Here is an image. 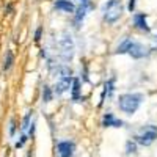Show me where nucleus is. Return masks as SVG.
<instances>
[{"instance_id": "nucleus-5", "label": "nucleus", "mask_w": 157, "mask_h": 157, "mask_svg": "<svg viewBox=\"0 0 157 157\" xmlns=\"http://www.w3.org/2000/svg\"><path fill=\"white\" fill-rule=\"evenodd\" d=\"M157 140V126L154 124H146L143 126L138 132L135 134V143L141 146H149Z\"/></svg>"}, {"instance_id": "nucleus-16", "label": "nucleus", "mask_w": 157, "mask_h": 157, "mask_svg": "<svg viewBox=\"0 0 157 157\" xmlns=\"http://www.w3.org/2000/svg\"><path fill=\"white\" fill-rule=\"evenodd\" d=\"M41 98H43V102L47 104L52 101V98H54V91H52V88L49 85H44L43 86V93H41Z\"/></svg>"}, {"instance_id": "nucleus-18", "label": "nucleus", "mask_w": 157, "mask_h": 157, "mask_svg": "<svg viewBox=\"0 0 157 157\" xmlns=\"http://www.w3.org/2000/svg\"><path fill=\"white\" fill-rule=\"evenodd\" d=\"M135 152H137V143L132 141V140H129V141L126 143V154H127V155H132V154H135Z\"/></svg>"}, {"instance_id": "nucleus-9", "label": "nucleus", "mask_w": 157, "mask_h": 157, "mask_svg": "<svg viewBox=\"0 0 157 157\" xmlns=\"http://www.w3.org/2000/svg\"><path fill=\"white\" fill-rule=\"evenodd\" d=\"M134 27L143 33H149L151 27L148 24V14L146 13H135L134 14Z\"/></svg>"}, {"instance_id": "nucleus-4", "label": "nucleus", "mask_w": 157, "mask_h": 157, "mask_svg": "<svg viewBox=\"0 0 157 157\" xmlns=\"http://www.w3.org/2000/svg\"><path fill=\"white\" fill-rule=\"evenodd\" d=\"M57 54L63 61H71L74 57V43L68 33H63V38L57 39Z\"/></svg>"}, {"instance_id": "nucleus-21", "label": "nucleus", "mask_w": 157, "mask_h": 157, "mask_svg": "<svg viewBox=\"0 0 157 157\" xmlns=\"http://www.w3.org/2000/svg\"><path fill=\"white\" fill-rule=\"evenodd\" d=\"M13 13H14V5H13L11 2H8L5 5V14H13Z\"/></svg>"}, {"instance_id": "nucleus-7", "label": "nucleus", "mask_w": 157, "mask_h": 157, "mask_svg": "<svg viewBox=\"0 0 157 157\" xmlns=\"http://www.w3.org/2000/svg\"><path fill=\"white\" fill-rule=\"evenodd\" d=\"M72 75H63V77H57V80L52 86V91H54L55 96H63L66 91L71 90V85H72Z\"/></svg>"}, {"instance_id": "nucleus-6", "label": "nucleus", "mask_w": 157, "mask_h": 157, "mask_svg": "<svg viewBox=\"0 0 157 157\" xmlns=\"http://www.w3.org/2000/svg\"><path fill=\"white\" fill-rule=\"evenodd\" d=\"M93 10H94V3L91 2V0H82L80 5H78L75 8V11L72 13V14H74V27L80 29V25L83 24L86 14L90 11H93Z\"/></svg>"}, {"instance_id": "nucleus-2", "label": "nucleus", "mask_w": 157, "mask_h": 157, "mask_svg": "<svg viewBox=\"0 0 157 157\" xmlns=\"http://www.w3.org/2000/svg\"><path fill=\"white\" fill-rule=\"evenodd\" d=\"M143 99H145V96L141 93H124L118 98V107L126 115H134L140 109Z\"/></svg>"}, {"instance_id": "nucleus-23", "label": "nucleus", "mask_w": 157, "mask_h": 157, "mask_svg": "<svg viewBox=\"0 0 157 157\" xmlns=\"http://www.w3.org/2000/svg\"><path fill=\"white\" fill-rule=\"evenodd\" d=\"M80 2H82V0H80Z\"/></svg>"}, {"instance_id": "nucleus-19", "label": "nucleus", "mask_w": 157, "mask_h": 157, "mask_svg": "<svg viewBox=\"0 0 157 157\" xmlns=\"http://www.w3.org/2000/svg\"><path fill=\"white\" fill-rule=\"evenodd\" d=\"M27 140H29V135H27V134H21L19 140L14 143V148H16V149H21V148H24V145L27 143Z\"/></svg>"}, {"instance_id": "nucleus-22", "label": "nucleus", "mask_w": 157, "mask_h": 157, "mask_svg": "<svg viewBox=\"0 0 157 157\" xmlns=\"http://www.w3.org/2000/svg\"><path fill=\"white\" fill-rule=\"evenodd\" d=\"M135 3H137V0H129V5H127V10L130 13H134L135 11Z\"/></svg>"}, {"instance_id": "nucleus-13", "label": "nucleus", "mask_w": 157, "mask_h": 157, "mask_svg": "<svg viewBox=\"0 0 157 157\" xmlns=\"http://www.w3.org/2000/svg\"><path fill=\"white\" fill-rule=\"evenodd\" d=\"M54 8L58 11H63V13H74L75 11V6L71 0H55Z\"/></svg>"}, {"instance_id": "nucleus-10", "label": "nucleus", "mask_w": 157, "mask_h": 157, "mask_svg": "<svg viewBox=\"0 0 157 157\" xmlns=\"http://www.w3.org/2000/svg\"><path fill=\"white\" fill-rule=\"evenodd\" d=\"M115 93V77L109 78V80L104 83L102 86V94H101V101H99V107H102V104L105 102V98L110 99Z\"/></svg>"}, {"instance_id": "nucleus-20", "label": "nucleus", "mask_w": 157, "mask_h": 157, "mask_svg": "<svg viewBox=\"0 0 157 157\" xmlns=\"http://www.w3.org/2000/svg\"><path fill=\"white\" fill-rule=\"evenodd\" d=\"M43 27L39 25V27H36V30H35V36H33V41H35V44H39V41L43 39Z\"/></svg>"}, {"instance_id": "nucleus-8", "label": "nucleus", "mask_w": 157, "mask_h": 157, "mask_svg": "<svg viewBox=\"0 0 157 157\" xmlns=\"http://www.w3.org/2000/svg\"><path fill=\"white\" fill-rule=\"evenodd\" d=\"M75 143L72 140H61L57 143V155L58 157H74Z\"/></svg>"}, {"instance_id": "nucleus-12", "label": "nucleus", "mask_w": 157, "mask_h": 157, "mask_svg": "<svg viewBox=\"0 0 157 157\" xmlns=\"http://www.w3.org/2000/svg\"><path fill=\"white\" fill-rule=\"evenodd\" d=\"M102 126L104 127H123L124 123L120 120V118H116L113 113H105L102 116Z\"/></svg>"}, {"instance_id": "nucleus-1", "label": "nucleus", "mask_w": 157, "mask_h": 157, "mask_svg": "<svg viewBox=\"0 0 157 157\" xmlns=\"http://www.w3.org/2000/svg\"><path fill=\"white\" fill-rule=\"evenodd\" d=\"M115 54H120V55L127 54L135 60H141V58H145L151 54V47L145 46L140 41H134V39H130V38H124L123 43L116 47Z\"/></svg>"}, {"instance_id": "nucleus-15", "label": "nucleus", "mask_w": 157, "mask_h": 157, "mask_svg": "<svg viewBox=\"0 0 157 157\" xmlns=\"http://www.w3.org/2000/svg\"><path fill=\"white\" fill-rule=\"evenodd\" d=\"M32 121H33V110H29L27 113L24 115L22 123H21V132H22V134H25V132L29 130V127H30Z\"/></svg>"}, {"instance_id": "nucleus-3", "label": "nucleus", "mask_w": 157, "mask_h": 157, "mask_svg": "<svg viewBox=\"0 0 157 157\" xmlns=\"http://www.w3.org/2000/svg\"><path fill=\"white\" fill-rule=\"evenodd\" d=\"M123 11H124V5L121 0H107L102 5V17L107 24H115L123 16Z\"/></svg>"}, {"instance_id": "nucleus-14", "label": "nucleus", "mask_w": 157, "mask_h": 157, "mask_svg": "<svg viewBox=\"0 0 157 157\" xmlns=\"http://www.w3.org/2000/svg\"><path fill=\"white\" fill-rule=\"evenodd\" d=\"M71 98L74 102H78V101H82V88H80V80L75 77L72 78V85H71Z\"/></svg>"}, {"instance_id": "nucleus-17", "label": "nucleus", "mask_w": 157, "mask_h": 157, "mask_svg": "<svg viewBox=\"0 0 157 157\" xmlns=\"http://www.w3.org/2000/svg\"><path fill=\"white\" fill-rule=\"evenodd\" d=\"M17 121H16V118L13 116V118H10V123H8V135L13 138L16 135V132H17Z\"/></svg>"}, {"instance_id": "nucleus-11", "label": "nucleus", "mask_w": 157, "mask_h": 157, "mask_svg": "<svg viewBox=\"0 0 157 157\" xmlns=\"http://www.w3.org/2000/svg\"><path fill=\"white\" fill-rule=\"evenodd\" d=\"M14 63H16L14 52H13V49H6L5 54H3V60H2V71L10 72L13 69V66H14Z\"/></svg>"}]
</instances>
